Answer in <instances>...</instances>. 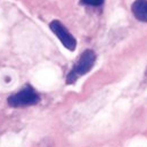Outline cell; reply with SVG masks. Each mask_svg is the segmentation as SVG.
Here are the masks:
<instances>
[{"mask_svg":"<svg viewBox=\"0 0 147 147\" xmlns=\"http://www.w3.org/2000/svg\"><path fill=\"white\" fill-rule=\"evenodd\" d=\"M95 62H96V54H95V51L91 50V49L84 50L81 54V56L79 57V59L76 61L73 69L70 71V73L67 74L66 82L69 84H72L79 78H81L82 75H86L94 67Z\"/></svg>","mask_w":147,"mask_h":147,"instance_id":"cell-1","label":"cell"},{"mask_svg":"<svg viewBox=\"0 0 147 147\" xmlns=\"http://www.w3.org/2000/svg\"><path fill=\"white\" fill-rule=\"evenodd\" d=\"M131 10L138 21L147 23V0H136L131 6Z\"/></svg>","mask_w":147,"mask_h":147,"instance_id":"cell-4","label":"cell"},{"mask_svg":"<svg viewBox=\"0 0 147 147\" xmlns=\"http://www.w3.org/2000/svg\"><path fill=\"white\" fill-rule=\"evenodd\" d=\"M49 28L57 36V38L61 40V42L63 43V46L66 49L73 51L74 49L76 48V40H75V38L69 32V30L59 21H53L49 24Z\"/></svg>","mask_w":147,"mask_h":147,"instance_id":"cell-3","label":"cell"},{"mask_svg":"<svg viewBox=\"0 0 147 147\" xmlns=\"http://www.w3.org/2000/svg\"><path fill=\"white\" fill-rule=\"evenodd\" d=\"M146 75H147V70H146Z\"/></svg>","mask_w":147,"mask_h":147,"instance_id":"cell-6","label":"cell"},{"mask_svg":"<svg viewBox=\"0 0 147 147\" xmlns=\"http://www.w3.org/2000/svg\"><path fill=\"white\" fill-rule=\"evenodd\" d=\"M103 2H104V0H81V3L89 5V6H95V7L103 5Z\"/></svg>","mask_w":147,"mask_h":147,"instance_id":"cell-5","label":"cell"},{"mask_svg":"<svg viewBox=\"0 0 147 147\" xmlns=\"http://www.w3.org/2000/svg\"><path fill=\"white\" fill-rule=\"evenodd\" d=\"M40 102V96L31 86H25L18 92L11 95L8 98V104L11 107H25L32 106Z\"/></svg>","mask_w":147,"mask_h":147,"instance_id":"cell-2","label":"cell"}]
</instances>
